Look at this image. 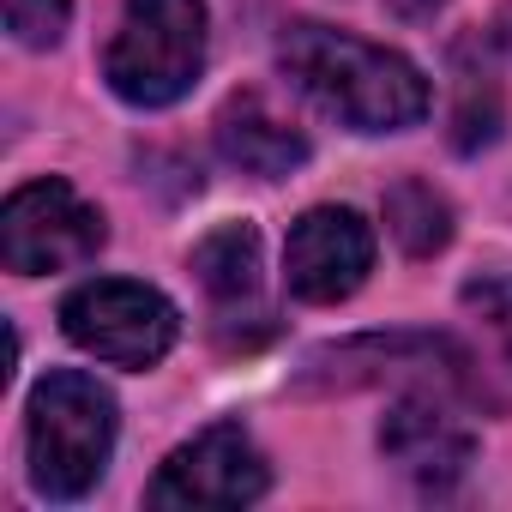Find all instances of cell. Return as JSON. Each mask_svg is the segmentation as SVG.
I'll return each mask as SVG.
<instances>
[{
    "label": "cell",
    "instance_id": "13",
    "mask_svg": "<svg viewBox=\"0 0 512 512\" xmlns=\"http://www.w3.org/2000/svg\"><path fill=\"white\" fill-rule=\"evenodd\" d=\"M73 19V0H7V31L25 49H55L67 37Z\"/></svg>",
    "mask_w": 512,
    "mask_h": 512
},
{
    "label": "cell",
    "instance_id": "8",
    "mask_svg": "<svg viewBox=\"0 0 512 512\" xmlns=\"http://www.w3.org/2000/svg\"><path fill=\"white\" fill-rule=\"evenodd\" d=\"M380 446H386V458H392L404 476H416L422 488L458 482L464 464H470V452H476L470 428H464L434 392L398 398V404L386 410V422H380Z\"/></svg>",
    "mask_w": 512,
    "mask_h": 512
},
{
    "label": "cell",
    "instance_id": "4",
    "mask_svg": "<svg viewBox=\"0 0 512 512\" xmlns=\"http://www.w3.org/2000/svg\"><path fill=\"white\" fill-rule=\"evenodd\" d=\"M61 332L97 356V362H115V368H151L175 350L181 338V314L163 290L151 284H133V278H97V284H79L67 302H61Z\"/></svg>",
    "mask_w": 512,
    "mask_h": 512
},
{
    "label": "cell",
    "instance_id": "5",
    "mask_svg": "<svg viewBox=\"0 0 512 512\" xmlns=\"http://www.w3.org/2000/svg\"><path fill=\"white\" fill-rule=\"evenodd\" d=\"M103 241H109L103 211L85 205L67 181H31L0 211V260L19 278L91 266Z\"/></svg>",
    "mask_w": 512,
    "mask_h": 512
},
{
    "label": "cell",
    "instance_id": "3",
    "mask_svg": "<svg viewBox=\"0 0 512 512\" xmlns=\"http://www.w3.org/2000/svg\"><path fill=\"white\" fill-rule=\"evenodd\" d=\"M205 73V0H127L103 79L133 109H169Z\"/></svg>",
    "mask_w": 512,
    "mask_h": 512
},
{
    "label": "cell",
    "instance_id": "15",
    "mask_svg": "<svg viewBox=\"0 0 512 512\" xmlns=\"http://www.w3.org/2000/svg\"><path fill=\"white\" fill-rule=\"evenodd\" d=\"M440 7H446V0H386V13H392V19H404V25H428Z\"/></svg>",
    "mask_w": 512,
    "mask_h": 512
},
{
    "label": "cell",
    "instance_id": "1",
    "mask_svg": "<svg viewBox=\"0 0 512 512\" xmlns=\"http://www.w3.org/2000/svg\"><path fill=\"white\" fill-rule=\"evenodd\" d=\"M278 67L350 133H404L428 115V79L416 73V61L332 25H290L278 43Z\"/></svg>",
    "mask_w": 512,
    "mask_h": 512
},
{
    "label": "cell",
    "instance_id": "9",
    "mask_svg": "<svg viewBox=\"0 0 512 512\" xmlns=\"http://www.w3.org/2000/svg\"><path fill=\"white\" fill-rule=\"evenodd\" d=\"M217 151L247 169V175H260V181H284L308 163V133L290 127L284 115L266 109V97H229L223 115H217Z\"/></svg>",
    "mask_w": 512,
    "mask_h": 512
},
{
    "label": "cell",
    "instance_id": "10",
    "mask_svg": "<svg viewBox=\"0 0 512 512\" xmlns=\"http://www.w3.org/2000/svg\"><path fill=\"white\" fill-rule=\"evenodd\" d=\"M193 272L217 302H241L260 290V229L253 223H223L193 247Z\"/></svg>",
    "mask_w": 512,
    "mask_h": 512
},
{
    "label": "cell",
    "instance_id": "7",
    "mask_svg": "<svg viewBox=\"0 0 512 512\" xmlns=\"http://www.w3.org/2000/svg\"><path fill=\"white\" fill-rule=\"evenodd\" d=\"M374 272V229L350 205H314L290 223L284 241V284L296 302L332 308L356 296Z\"/></svg>",
    "mask_w": 512,
    "mask_h": 512
},
{
    "label": "cell",
    "instance_id": "2",
    "mask_svg": "<svg viewBox=\"0 0 512 512\" xmlns=\"http://www.w3.org/2000/svg\"><path fill=\"white\" fill-rule=\"evenodd\" d=\"M115 428H121V416H115L109 386H97L79 368L43 374L31 386V428H25L37 494H49V500H85L103 482V470H109Z\"/></svg>",
    "mask_w": 512,
    "mask_h": 512
},
{
    "label": "cell",
    "instance_id": "14",
    "mask_svg": "<svg viewBox=\"0 0 512 512\" xmlns=\"http://www.w3.org/2000/svg\"><path fill=\"white\" fill-rule=\"evenodd\" d=\"M464 308L470 314H482L488 326H494V338H500V350L512 356V278H470L464 284Z\"/></svg>",
    "mask_w": 512,
    "mask_h": 512
},
{
    "label": "cell",
    "instance_id": "12",
    "mask_svg": "<svg viewBox=\"0 0 512 512\" xmlns=\"http://www.w3.org/2000/svg\"><path fill=\"white\" fill-rule=\"evenodd\" d=\"M500 127H506L500 85H494L488 73H464V85H458V109H452V145H458L464 157H476V151H488V145L500 139Z\"/></svg>",
    "mask_w": 512,
    "mask_h": 512
},
{
    "label": "cell",
    "instance_id": "11",
    "mask_svg": "<svg viewBox=\"0 0 512 512\" xmlns=\"http://www.w3.org/2000/svg\"><path fill=\"white\" fill-rule=\"evenodd\" d=\"M386 229L392 241L410 253V260H434V253L452 241V199L434 181H398L386 193Z\"/></svg>",
    "mask_w": 512,
    "mask_h": 512
},
{
    "label": "cell",
    "instance_id": "6",
    "mask_svg": "<svg viewBox=\"0 0 512 512\" xmlns=\"http://www.w3.org/2000/svg\"><path fill=\"white\" fill-rule=\"evenodd\" d=\"M266 488H272L266 452L235 422H217V428L193 434L187 446H175L163 458L145 500L163 506V512H223V506H253Z\"/></svg>",
    "mask_w": 512,
    "mask_h": 512
}]
</instances>
